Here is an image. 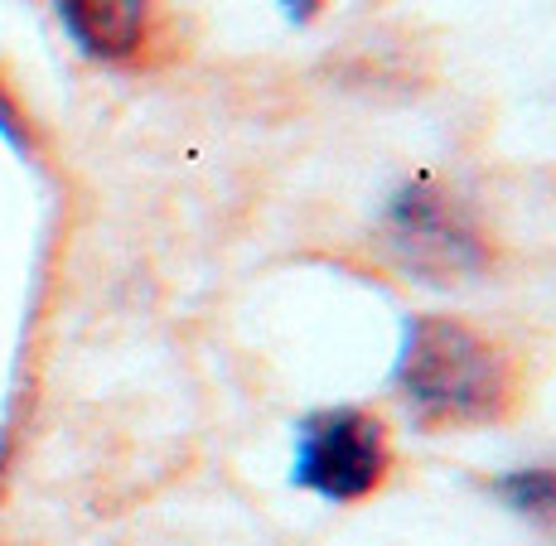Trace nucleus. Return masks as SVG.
<instances>
[{
  "mask_svg": "<svg viewBox=\"0 0 556 546\" xmlns=\"http://www.w3.org/2000/svg\"><path fill=\"white\" fill-rule=\"evenodd\" d=\"M382 247L412 281L441 291L479 281L494 266V242L475 208L426 175L397 185L382 203Z\"/></svg>",
  "mask_w": 556,
  "mask_h": 546,
  "instance_id": "2",
  "label": "nucleus"
},
{
  "mask_svg": "<svg viewBox=\"0 0 556 546\" xmlns=\"http://www.w3.org/2000/svg\"><path fill=\"white\" fill-rule=\"evenodd\" d=\"M397 469L392 435L368 406H319L295 421L291 484L329 508H354L382 494Z\"/></svg>",
  "mask_w": 556,
  "mask_h": 546,
  "instance_id": "3",
  "label": "nucleus"
},
{
  "mask_svg": "<svg viewBox=\"0 0 556 546\" xmlns=\"http://www.w3.org/2000/svg\"><path fill=\"white\" fill-rule=\"evenodd\" d=\"M286 20L291 25H309V20H319V10H325V0H281Z\"/></svg>",
  "mask_w": 556,
  "mask_h": 546,
  "instance_id": "7",
  "label": "nucleus"
},
{
  "mask_svg": "<svg viewBox=\"0 0 556 546\" xmlns=\"http://www.w3.org/2000/svg\"><path fill=\"white\" fill-rule=\"evenodd\" d=\"M392 397L426 435L504 426L522 406V363L469 319L412 315L392 363Z\"/></svg>",
  "mask_w": 556,
  "mask_h": 546,
  "instance_id": "1",
  "label": "nucleus"
},
{
  "mask_svg": "<svg viewBox=\"0 0 556 546\" xmlns=\"http://www.w3.org/2000/svg\"><path fill=\"white\" fill-rule=\"evenodd\" d=\"M489 494H494L513 518H522L538 532H556V465H522L508 474L489 479Z\"/></svg>",
  "mask_w": 556,
  "mask_h": 546,
  "instance_id": "5",
  "label": "nucleus"
},
{
  "mask_svg": "<svg viewBox=\"0 0 556 546\" xmlns=\"http://www.w3.org/2000/svg\"><path fill=\"white\" fill-rule=\"evenodd\" d=\"M68 45L92 63H136L155 39L160 0H53Z\"/></svg>",
  "mask_w": 556,
  "mask_h": 546,
  "instance_id": "4",
  "label": "nucleus"
},
{
  "mask_svg": "<svg viewBox=\"0 0 556 546\" xmlns=\"http://www.w3.org/2000/svg\"><path fill=\"white\" fill-rule=\"evenodd\" d=\"M0 136H5L15 150H29V131H25V122H20V112H15V102L0 92Z\"/></svg>",
  "mask_w": 556,
  "mask_h": 546,
  "instance_id": "6",
  "label": "nucleus"
}]
</instances>
